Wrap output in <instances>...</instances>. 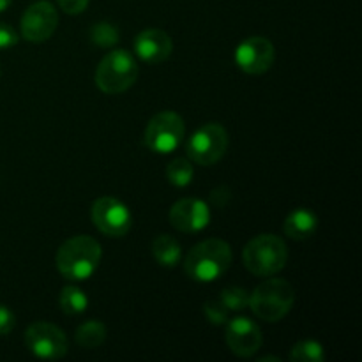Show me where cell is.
<instances>
[{"label":"cell","instance_id":"cell-20","mask_svg":"<svg viewBox=\"0 0 362 362\" xmlns=\"http://www.w3.org/2000/svg\"><path fill=\"white\" fill-rule=\"evenodd\" d=\"M194 170H193V161L186 158H177L166 166V177H168L170 182L177 187H186L189 186L191 180H193Z\"/></svg>","mask_w":362,"mask_h":362},{"label":"cell","instance_id":"cell-29","mask_svg":"<svg viewBox=\"0 0 362 362\" xmlns=\"http://www.w3.org/2000/svg\"><path fill=\"white\" fill-rule=\"evenodd\" d=\"M267 361L279 362L281 359H279V357H274V356H265V357H260V359H258V362H267Z\"/></svg>","mask_w":362,"mask_h":362},{"label":"cell","instance_id":"cell-27","mask_svg":"<svg viewBox=\"0 0 362 362\" xmlns=\"http://www.w3.org/2000/svg\"><path fill=\"white\" fill-rule=\"evenodd\" d=\"M60 9L67 14H80L87 9L88 0H57Z\"/></svg>","mask_w":362,"mask_h":362},{"label":"cell","instance_id":"cell-5","mask_svg":"<svg viewBox=\"0 0 362 362\" xmlns=\"http://www.w3.org/2000/svg\"><path fill=\"white\" fill-rule=\"evenodd\" d=\"M138 62L127 49H113L106 53L95 69V85L105 94H122L136 81Z\"/></svg>","mask_w":362,"mask_h":362},{"label":"cell","instance_id":"cell-25","mask_svg":"<svg viewBox=\"0 0 362 362\" xmlns=\"http://www.w3.org/2000/svg\"><path fill=\"white\" fill-rule=\"evenodd\" d=\"M16 325V317L7 306L0 304V336H7Z\"/></svg>","mask_w":362,"mask_h":362},{"label":"cell","instance_id":"cell-6","mask_svg":"<svg viewBox=\"0 0 362 362\" xmlns=\"http://www.w3.org/2000/svg\"><path fill=\"white\" fill-rule=\"evenodd\" d=\"M184 134H186V124L182 117L175 112H161L148 120L144 141L147 148L156 154H170L182 144Z\"/></svg>","mask_w":362,"mask_h":362},{"label":"cell","instance_id":"cell-15","mask_svg":"<svg viewBox=\"0 0 362 362\" xmlns=\"http://www.w3.org/2000/svg\"><path fill=\"white\" fill-rule=\"evenodd\" d=\"M285 233L293 240H306L317 232L318 218L310 209H296L285 219Z\"/></svg>","mask_w":362,"mask_h":362},{"label":"cell","instance_id":"cell-7","mask_svg":"<svg viewBox=\"0 0 362 362\" xmlns=\"http://www.w3.org/2000/svg\"><path fill=\"white\" fill-rule=\"evenodd\" d=\"M228 148V133L218 122H207L198 127L187 141V158L202 166L218 163Z\"/></svg>","mask_w":362,"mask_h":362},{"label":"cell","instance_id":"cell-23","mask_svg":"<svg viewBox=\"0 0 362 362\" xmlns=\"http://www.w3.org/2000/svg\"><path fill=\"white\" fill-rule=\"evenodd\" d=\"M228 313L225 306L221 304V300H207L204 304V315L212 325H223L228 322Z\"/></svg>","mask_w":362,"mask_h":362},{"label":"cell","instance_id":"cell-17","mask_svg":"<svg viewBox=\"0 0 362 362\" xmlns=\"http://www.w3.org/2000/svg\"><path fill=\"white\" fill-rule=\"evenodd\" d=\"M74 339L83 349H98L106 339V325L99 320H88L76 329Z\"/></svg>","mask_w":362,"mask_h":362},{"label":"cell","instance_id":"cell-26","mask_svg":"<svg viewBox=\"0 0 362 362\" xmlns=\"http://www.w3.org/2000/svg\"><path fill=\"white\" fill-rule=\"evenodd\" d=\"M230 198H232V193H230L228 187L219 186V187H216V189H212V193L209 194V204H211L212 207L223 209V207H226V204L230 202Z\"/></svg>","mask_w":362,"mask_h":362},{"label":"cell","instance_id":"cell-22","mask_svg":"<svg viewBox=\"0 0 362 362\" xmlns=\"http://www.w3.org/2000/svg\"><path fill=\"white\" fill-rule=\"evenodd\" d=\"M90 41L101 48H112L119 42V30L108 21H99L90 27Z\"/></svg>","mask_w":362,"mask_h":362},{"label":"cell","instance_id":"cell-13","mask_svg":"<svg viewBox=\"0 0 362 362\" xmlns=\"http://www.w3.org/2000/svg\"><path fill=\"white\" fill-rule=\"evenodd\" d=\"M264 338L253 320L237 317L226 322V345L237 357H253L260 350Z\"/></svg>","mask_w":362,"mask_h":362},{"label":"cell","instance_id":"cell-10","mask_svg":"<svg viewBox=\"0 0 362 362\" xmlns=\"http://www.w3.org/2000/svg\"><path fill=\"white\" fill-rule=\"evenodd\" d=\"M235 64L240 71L251 76L267 73L276 59L274 45L264 35H251L244 39L235 49Z\"/></svg>","mask_w":362,"mask_h":362},{"label":"cell","instance_id":"cell-18","mask_svg":"<svg viewBox=\"0 0 362 362\" xmlns=\"http://www.w3.org/2000/svg\"><path fill=\"white\" fill-rule=\"evenodd\" d=\"M60 308H62L64 313L71 315H81L87 311L88 306V297L85 296L83 290H80L78 286H64L62 292H60Z\"/></svg>","mask_w":362,"mask_h":362},{"label":"cell","instance_id":"cell-28","mask_svg":"<svg viewBox=\"0 0 362 362\" xmlns=\"http://www.w3.org/2000/svg\"><path fill=\"white\" fill-rule=\"evenodd\" d=\"M11 2H13V0H0V13H4V11L11 6Z\"/></svg>","mask_w":362,"mask_h":362},{"label":"cell","instance_id":"cell-8","mask_svg":"<svg viewBox=\"0 0 362 362\" xmlns=\"http://www.w3.org/2000/svg\"><path fill=\"white\" fill-rule=\"evenodd\" d=\"M25 343L32 356L45 361L62 359L69 350L66 332L49 322H35L28 325L25 332Z\"/></svg>","mask_w":362,"mask_h":362},{"label":"cell","instance_id":"cell-21","mask_svg":"<svg viewBox=\"0 0 362 362\" xmlns=\"http://www.w3.org/2000/svg\"><path fill=\"white\" fill-rule=\"evenodd\" d=\"M219 300L228 311H243L250 308V292L240 286H226L219 293Z\"/></svg>","mask_w":362,"mask_h":362},{"label":"cell","instance_id":"cell-12","mask_svg":"<svg viewBox=\"0 0 362 362\" xmlns=\"http://www.w3.org/2000/svg\"><path fill=\"white\" fill-rule=\"evenodd\" d=\"M170 225L182 233H197L211 223V209L200 198H182L170 209Z\"/></svg>","mask_w":362,"mask_h":362},{"label":"cell","instance_id":"cell-11","mask_svg":"<svg viewBox=\"0 0 362 362\" xmlns=\"http://www.w3.org/2000/svg\"><path fill=\"white\" fill-rule=\"evenodd\" d=\"M57 25L59 13L55 6L46 0H39L28 6L21 16V35L30 42H45L55 34Z\"/></svg>","mask_w":362,"mask_h":362},{"label":"cell","instance_id":"cell-14","mask_svg":"<svg viewBox=\"0 0 362 362\" xmlns=\"http://www.w3.org/2000/svg\"><path fill=\"white\" fill-rule=\"evenodd\" d=\"M134 53L138 59L148 64L165 62L173 52L172 37L159 28H147L134 37Z\"/></svg>","mask_w":362,"mask_h":362},{"label":"cell","instance_id":"cell-16","mask_svg":"<svg viewBox=\"0 0 362 362\" xmlns=\"http://www.w3.org/2000/svg\"><path fill=\"white\" fill-rule=\"evenodd\" d=\"M151 251L156 262L163 267H175L180 262V257H182L180 243L173 235H168V233H161V235L156 237L151 244Z\"/></svg>","mask_w":362,"mask_h":362},{"label":"cell","instance_id":"cell-24","mask_svg":"<svg viewBox=\"0 0 362 362\" xmlns=\"http://www.w3.org/2000/svg\"><path fill=\"white\" fill-rule=\"evenodd\" d=\"M18 41H20L18 32L14 30L11 25L2 23V21H0V49L13 48V46L18 45Z\"/></svg>","mask_w":362,"mask_h":362},{"label":"cell","instance_id":"cell-3","mask_svg":"<svg viewBox=\"0 0 362 362\" xmlns=\"http://www.w3.org/2000/svg\"><path fill=\"white\" fill-rule=\"evenodd\" d=\"M288 260V247L281 237L274 233H262L253 237L243 250V262L251 274L269 278L285 269Z\"/></svg>","mask_w":362,"mask_h":362},{"label":"cell","instance_id":"cell-9","mask_svg":"<svg viewBox=\"0 0 362 362\" xmlns=\"http://www.w3.org/2000/svg\"><path fill=\"white\" fill-rule=\"evenodd\" d=\"M90 218L95 228L108 237H124L131 230L133 216L126 204L113 197H101L92 204Z\"/></svg>","mask_w":362,"mask_h":362},{"label":"cell","instance_id":"cell-2","mask_svg":"<svg viewBox=\"0 0 362 362\" xmlns=\"http://www.w3.org/2000/svg\"><path fill=\"white\" fill-rule=\"evenodd\" d=\"M232 247L221 239H207L189 250L184 260V271L191 279L212 283L221 278L232 265Z\"/></svg>","mask_w":362,"mask_h":362},{"label":"cell","instance_id":"cell-19","mask_svg":"<svg viewBox=\"0 0 362 362\" xmlns=\"http://www.w3.org/2000/svg\"><path fill=\"white\" fill-rule=\"evenodd\" d=\"M288 359L293 362H324L325 350L322 343L315 341V339H304L292 346Z\"/></svg>","mask_w":362,"mask_h":362},{"label":"cell","instance_id":"cell-4","mask_svg":"<svg viewBox=\"0 0 362 362\" xmlns=\"http://www.w3.org/2000/svg\"><path fill=\"white\" fill-rule=\"evenodd\" d=\"M296 303V292L288 281L281 278L265 279L250 293V308L260 320L274 324L283 320Z\"/></svg>","mask_w":362,"mask_h":362},{"label":"cell","instance_id":"cell-1","mask_svg":"<svg viewBox=\"0 0 362 362\" xmlns=\"http://www.w3.org/2000/svg\"><path fill=\"white\" fill-rule=\"evenodd\" d=\"M103 251L101 244L88 235H76L67 239L59 247L55 257L60 274L71 281H85L99 267Z\"/></svg>","mask_w":362,"mask_h":362}]
</instances>
